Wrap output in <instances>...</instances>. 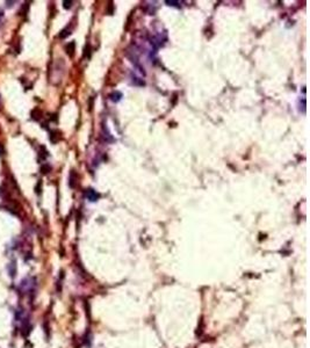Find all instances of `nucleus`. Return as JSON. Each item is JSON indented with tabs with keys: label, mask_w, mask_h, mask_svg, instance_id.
<instances>
[{
	"label": "nucleus",
	"mask_w": 310,
	"mask_h": 348,
	"mask_svg": "<svg viewBox=\"0 0 310 348\" xmlns=\"http://www.w3.org/2000/svg\"><path fill=\"white\" fill-rule=\"evenodd\" d=\"M85 196L87 197V200H90L91 202H95L97 200H99L100 195L97 193V191L92 189V188H88L85 191Z\"/></svg>",
	"instance_id": "nucleus-1"
},
{
	"label": "nucleus",
	"mask_w": 310,
	"mask_h": 348,
	"mask_svg": "<svg viewBox=\"0 0 310 348\" xmlns=\"http://www.w3.org/2000/svg\"><path fill=\"white\" fill-rule=\"evenodd\" d=\"M77 180H78V177H77L76 172L71 171V173H70V177H69V184H70V187H71V188H74V187L77 186Z\"/></svg>",
	"instance_id": "nucleus-2"
},
{
	"label": "nucleus",
	"mask_w": 310,
	"mask_h": 348,
	"mask_svg": "<svg viewBox=\"0 0 310 348\" xmlns=\"http://www.w3.org/2000/svg\"><path fill=\"white\" fill-rule=\"evenodd\" d=\"M74 50H76V44H74V42H70V43H67V44H66V53H67L70 57H72L73 55H74Z\"/></svg>",
	"instance_id": "nucleus-3"
},
{
	"label": "nucleus",
	"mask_w": 310,
	"mask_h": 348,
	"mask_svg": "<svg viewBox=\"0 0 310 348\" xmlns=\"http://www.w3.org/2000/svg\"><path fill=\"white\" fill-rule=\"evenodd\" d=\"M41 115H42V112H41L40 109H37V108H35L33 112H32V118L35 120V121H39L41 118Z\"/></svg>",
	"instance_id": "nucleus-4"
},
{
	"label": "nucleus",
	"mask_w": 310,
	"mask_h": 348,
	"mask_svg": "<svg viewBox=\"0 0 310 348\" xmlns=\"http://www.w3.org/2000/svg\"><path fill=\"white\" fill-rule=\"evenodd\" d=\"M58 139H60V133H58V131H51L50 132V140L53 142V143H56V142H58Z\"/></svg>",
	"instance_id": "nucleus-5"
},
{
	"label": "nucleus",
	"mask_w": 310,
	"mask_h": 348,
	"mask_svg": "<svg viewBox=\"0 0 310 348\" xmlns=\"http://www.w3.org/2000/svg\"><path fill=\"white\" fill-rule=\"evenodd\" d=\"M109 98H111L112 101L118 102V101H120V99L122 98V94H121L120 92H115V93H113V94H111V95H109Z\"/></svg>",
	"instance_id": "nucleus-6"
},
{
	"label": "nucleus",
	"mask_w": 310,
	"mask_h": 348,
	"mask_svg": "<svg viewBox=\"0 0 310 348\" xmlns=\"http://www.w3.org/2000/svg\"><path fill=\"white\" fill-rule=\"evenodd\" d=\"M70 34H71V29H69V27H67V28L63 29V30L60 33V39H65V37H67Z\"/></svg>",
	"instance_id": "nucleus-7"
},
{
	"label": "nucleus",
	"mask_w": 310,
	"mask_h": 348,
	"mask_svg": "<svg viewBox=\"0 0 310 348\" xmlns=\"http://www.w3.org/2000/svg\"><path fill=\"white\" fill-rule=\"evenodd\" d=\"M51 171V167H50V165H43L42 167H41V172L43 173V174H46V173H49V172Z\"/></svg>",
	"instance_id": "nucleus-8"
},
{
	"label": "nucleus",
	"mask_w": 310,
	"mask_h": 348,
	"mask_svg": "<svg viewBox=\"0 0 310 348\" xmlns=\"http://www.w3.org/2000/svg\"><path fill=\"white\" fill-rule=\"evenodd\" d=\"M166 4L169 6H173V7H180V2L179 1H173V0H166Z\"/></svg>",
	"instance_id": "nucleus-9"
},
{
	"label": "nucleus",
	"mask_w": 310,
	"mask_h": 348,
	"mask_svg": "<svg viewBox=\"0 0 310 348\" xmlns=\"http://www.w3.org/2000/svg\"><path fill=\"white\" fill-rule=\"evenodd\" d=\"M71 6H72V1H63V7H64L65 9L71 8Z\"/></svg>",
	"instance_id": "nucleus-10"
},
{
	"label": "nucleus",
	"mask_w": 310,
	"mask_h": 348,
	"mask_svg": "<svg viewBox=\"0 0 310 348\" xmlns=\"http://www.w3.org/2000/svg\"><path fill=\"white\" fill-rule=\"evenodd\" d=\"M35 189H36V194H41V189H42V181H41V180L37 182Z\"/></svg>",
	"instance_id": "nucleus-11"
},
{
	"label": "nucleus",
	"mask_w": 310,
	"mask_h": 348,
	"mask_svg": "<svg viewBox=\"0 0 310 348\" xmlns=\"http://www.w3.org/2000/svg\"><path fill=\"white\" fill-rule=\"evenodd\" d=\"M6 4H7V6L8 7H12L13 6V4H14V1H6Z\"/></svg>",
	"instance_id": "nucleus-12"
},
{
	"label": "nucleus",
	"mask_w": 310,
	"mask_h": 348,
	"mask_svg": "<svg viewBox=\"0 0 310 348\" xmlns=\"http://www.w3.org/2000/svg\"><path fill=\"white\" fill-rule=\"evenodd\" d=\"M4 153V147H2V145L0 144V154H2Z\"/></svg>",
	"instance_id": "nucleus-13"
}]
</instances>
